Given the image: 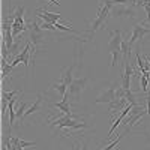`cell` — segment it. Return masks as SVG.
I'll return each mask as SVG.
<instances>
[{
  "label": "cell",
  "mask_w": 150,
  "mask_h": 150,
  "mask_svg": "<svg viewBox=\"0 0 150 150\" xmlns=\"http://www.w3.org/2000/svg\"><path fill=\"white\" fill-rule=\"evenodd\" d=\"M126 132H128V129H125V132H123V134H119V137H117V140H114V141H112V143H111V144H110L108 147H104V149H101V150H114L116 147H119V143L122 141V138H123V135L126 134Z\"/></svg>",
  "instance_id": "obj_15"
},
{
  "label": "cell",
  "mask_w": 150,
  "mask_h": 150,
  "mask_svg": "<svg viewBox=\"0 0 150 150\" xmlns=\"http://www.w3.org/2000/svg\"><path fill=\"white\" fill-rule=\"evenodd\" d=\"M111 15L112 17H129V18H135V9L134 5H122V8L117 5L112 6L111 9Z\"/></svg>",
  "instance_id": "obj_8"
},
{
  "label": "cell",
  "mask_w": 150,
  "mask_h": 150,
  "mask_svg": "<svg viewBox=\"0 0 150 150\" xmlns=\"http://www.w3.org/2000/svg\"><path fill=\"white\" fill-rule=\"evenodd\" d=\"M114 5H135V0H112Z\"/></svg>",
  "instance_id": "obj_18"
},
{
  "label": "cell",
  "mask_w": 150,
  "mask_h": 150,
  "mask_svg": "<svg viewBox=\"0 0 150 150\" xmlns=\"http://www.w3.org/2000/svg\"><path fill=\"white\" fill-rule=\"evenodd\" d=\"M48 2H51V5H60L59 0H48Z\"/></svg>",
  "instance_id": "obj_21"
},
{
  "label": "cell",
  "mask_w": 150,
  "mask_h": 150,
  "mask_svg": "<svg viewBox=\"0 0 150 150\" xmlns=\"http://www.w3.org/2000/svg\"><path fill=\"white\" fill-rule=\"evenodd\" d=\"M72 150H75V149H72Z\"/></svg>",
  "instance_id": "obj_25"
},
{
  "label": "cell",
  "mask_w": 150,
  "mask_h": 150,
  "mask_svg": "<svg viewBox=\"0 0 150 150\" xmlns=\"http://www.w3.org/2000/svg\"><path fill=\"white\" fill-rule=\"evenodd\" d=\"M140 86H141V90L147 95V90H149L147 89V87H149V78L146 77V75H143V74H141V77H140Z\"/></svg>",
  "instance_id": "obj_17"
},
{
  "label": "cell",
  "mask_w": 150,
  "mask_h": 150,
  "mask_svg": "<svg viewBox=\"0 0 150 150\" xmlns=\"http://www.w3.org/2000/svg\"><path fill=\"white\" fill-rule=\"evenodd\" d=\"M44 38H45L44 29L36 21H32L30 23V44H32V47L38 48L44 42Z\"/></svg>",
  "instance_id": "obj_5"
},
{
  "label": "cell",
  "mask_w": 150,
  "mask_h": 150,
  "mask_svg": "<svg viewBox=\"0 0 150 150\" xmlns=\"http://www.w3.org/2000/svg\"><path fill=\"white\" fill-rule=\"evenodd\" d=\"M24 112H26V101H21V104L17 107V119H20V122L24 119Z\"/></svg>",
  "instance_id": "obj_16"
},
{
  "label": "cell",
  "mask_w": 150,
  "mask_h": 150,
  "mask_svg": "<svg viewBox=\"0 0 150 150\" xmlns=\"http://www.w3.org/2000/svg\"><path fill=\"white\" fill-rule=\"evenodd\" d=\"M51 89H53V90H57L62 96L68 93V86H66V84H63V83H60V81L54 83V84L51 86Z\"/></svg>",
  "instance_id": "obj_14"
},
{
  "label": "cell",
  "mask_w": 150,
  "mask_h": 150,
  "mask_svg": "<svg viewBox=\"0 0 150 150\" xmlns=\"http://www.w3.org/2000/svg\"><path fill=\"white\" fill-rule=\"evenodd\" d=\"M117 89H119V84L114 83L111 87H108L102 95H99L96 98V104H104V102L111 104L112 101H116V92H117Z\"/></svg>",
  "instance_id": "obj_9"
},
{
  "label": "cell",
  "mask_w": 150,
  "mask_h": 150,
  "mask_svg": "<svg viewBox=\"0 0 150 150\" xmlns=\"http://www.w3.org/2000/svg\"><path fill=\"white\" fill-rule=\"evenodd\" d=\"M99 2H101V8H99V11H98V15H96L95 21L89 26V29H87V36H89L90 39H92L93 33L105 24L107 17L111 14V9H112V6H114L112 0H99Z\"/></svg>",
  "instance_id": "obj_1"
},
{
  "label": "cell",
  "mask_w": 150,
  "mask_h": 150,
  "mask_svg": "<svg viewBox=\"0 0 150 150\" xmlns=\"http://www.w3.org/2000/svg\"><path fill=\"white\" fill-rule=\"evenodd\" d=\"M54 107L57 110H60L63 114H72V112H71V107H69V101H68V93L62 96V101L54 104Z\"/></svg>",
  "instance_id": "obj_12"
},
{
  "label": "cell",
  "mask_w": 150,
  "mask_h": 150,
  "mask_svg": "<svg viewBox=\"0 0 150 150\" xmlns=\"http://www.w3.org/2000/svg\"><path fill=\"white\" fill-rule=\"evenodd\" d=\"M144 114H147V108L144 107V104H137V105H134L132 110H131V112H129V119L125 122V123H126V128H125V129L131 131L132 126H134V125L138 122Z\"/></svg>",
  "instance_id": "obj_4"
},
{
  "label": "cell",
  "mask_w": 150,
  "mask_h": 150,
  "mask_svg": "<svg viewBox=\"0 0 150 150\" xmlns=\"http://www.w3.org/2000/svg\"><path fill=\"white\" fill-rule=\"evenodd\" d=\"M128 105H129L128 99L126 98H120V99H116V101H112L110 104V111L112 112V114H116V112H122Z\"/></svg>",
  "instance_id": "obj_10"
},
{
  "label": "cell",
  "mask_w": 150,
  "mask_h": 150,
  "mask_svg": "<svg viewBox=\"0 0 150 150\" xmlns=\"http://www.w3.org/2000/svg\"><path fill=\"white\" fill-rule=\"evenodd\" d=\"M74 68H75V63H72L71 66L65 68V69H63V72H62V75H60V83L66 84L68 87H69V86H71V83L74 81V78H72V72H74Z\"/></svg>",
  "instance_id": "obj_11"
},
{
  "label": "cell",
  "mask_w": 150,
  "mask_h": 150,
  "mask_svg": "<svg viewBox=\"0 0 150 150\" xmlns=\"http://www.w3.org/2000/svg\"><path fill=\"white\" fill-rule=\"evenodd\" d=\"M41 105H42V95H38V98H36V102L24 112V117H27V116H30V114H33V112H36V111H39L41 110Z\"/></svg>",
  "instance_id": "obj_13"
},
{
  "label": "cell",
  "mask_w": 150,
  "mask_h": 150,
  "mask_svg": "<svg viewBox=\"0 0 150 150\" xmlns=\"http://www.w3.org/2000/svg\"><path fill=\"white\" fill-rule=\"evenodd\" d=\"M147 23L150 24V14H147Z\"/></svg>",
  "instance_id": "obj_23"
},
{
  "label": "cell",
  "mask_w": 150,
  "mask_h": 150,
  "mask_svg": "<svg viewBox=\"0 0 150 150\" xmlns=\"http://www.w3.org/2000/svg\"><path fill=\"white\" fill-rule=\"evenodd\" d=\"M86 84H87V78L83 77V78H75V80L71 83V86L68 87V93H69V96L74 99L75 104L80 102L81 93H83V90H84Z\"/></svg>",
  "instance_id": "obj_3"
},
{
  "label": "cell",
  "mask_w": 150,
  "mask_h": 150,
  "mask_svg": "<svg viewBox=\"0 0 150 150\" xmlns=\"http://www.w3.org/2000/svg\"><path fill=\"white\" fill-rule=\"evenodd\" d=\"M122 42H123L122 32L120 30H112L111 32V36H110V42H108V51L112 56V63H111L112 68L117 65L119 54L122 53Z\"/></svg>",
  "instance_id": "obj_2"
},
{
  "label": "cell",
  "mask_w": 150,
  "mask_h": 150,
  "mask_svg": "<svg viewBox=\"0 0 150 150\" xmlns=\"http://www.w3.org/2000/svg\"><path fill=\"white\" fill-rule=\"evenodd\" d=\"M147 33H150V27H146L143 23H137L134 26V29H132V35H131V39H129V47L132 48V45L135 42L141 41Z\"/></svg>",
  "instance_id": "obj_6"
},
{
  "label": "cell",
  "mask_w": 150,
  "mask_h": 150,
  "mask_svg": "<svg viewBox=\"0 0 150 150\" xmlns=\"http://www.w3.org/2000/svg\"><path fill=\"white\" fill-rule=\"evenodd\" d=\"M20 146L24 149V147H33V146H36V143H33V141H24V140H20Z\"/></svg>",
  "instance_id": "obj_19"
},
{
  "label": "cell",
  "mask_w": 150,
  "mask_h": 150,
  "mask_svg": "<svg viewBox=\"0 0 150 150\" xmlns=\"http://www.w3.org/2000/svg\"><path fill=\"white\" fill-rule=\"evenodd\" d=\"M123 75H122V87L125 90H131V78L132 75H135V69L131 65V62L128 63V59L123 60Z\"/></svg>",
  "instance_id": "obj_7"
},
{
  "label": "cell",
  "mask_w": 150,
  "mask_h": 150,
  "mask_svg": "<svg viewBox=\"0 0 150 150\" xmlns=\"http://www.w3.org/2000/svg\"><path fill=\"white\" fill-rule=\"evenodd\" d=\"M146 63H147V69H149V71H150V59H149V60H147V62H146Z\"/></svg>",
  "instance_id": "obj_22"
},
{
  "label": "cell",
  "mask_w": 150,
  "mask_h": 150,
  "mask_svg": "<svg viewBox=\"0 0 150 150\" xmlns=\"http://www.w3.org/2000/svg\"><path fill=\"white\" fill-rule=\"evenodd\" d=\"M81 150H87V147H86V146H84V147H83V149H81Z\"/></svg>",
  "instance_id": "obj_24"
},
{
  "label": "cell",
  "mask_w": 150,
  "mask_h": 150,
  "mask_svg": "<svg viewBox=\"0 0 150 150\" xmlns=\"http://www.w3.org/2000/svg\"><path fill=\"white\" fill-rule=\"evenodd\" d=\"M8 54H9V50H8L6 44H5V42H2V59H6V57H8Z\"/></svg>",
  "instance_id": "obj_20"
}]
</instances>
